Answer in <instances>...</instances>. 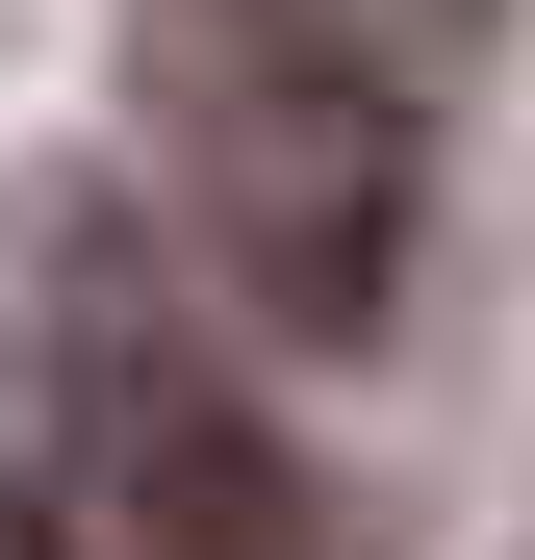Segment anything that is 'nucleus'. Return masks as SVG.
I'll use <instances>...</instances> for the list:
<instances>
[{
  "label": "nucleus",
  "instance_id": "obj_1",
  "mask_svg": "<svg viewBox=\"0 0 535 560\" xmlns=\"http://www.w3.org/2000/svg\"><path fill=\"white\" fill-rule=\"evenodd\" d=\"M153 103H178V205H205L230 306L357 357L408 280V205H433V128H408V51L357 0H153Z\"/></svg>",
  "mask_w": 535,
  "mask_h": 560
},
{
  "label": "nucleus",
  "instance_id": "obj_2",
  "mask_svg": "<svg viewBox=\"0 0 535 560\" xmlns=\"http://www.w3.org/2000/svg\"><path fill=\"white\" fill-rule=\"evenodd\" d=\"M77 458H103L128 560H332V485L230 408V357H205V331H153V306L77 331Z\"/></svg>",
  "mask_w": 535,
  "mask_h": 560
},
{
  "label": "nucleus",
  "instance_id": "obj_3",
  "mask_svg": "<svg viewBox=\"0 0 535 560\" xmlns=\"http://www.w3.org/2000/svg\"><path fill=\"white\" fill-rule=\"evenodd\" d=\"M26 560H77V535H26Z\"/></svg>",
  "mask_w": 535,
  "mask_h": 560
}]
</instances>
